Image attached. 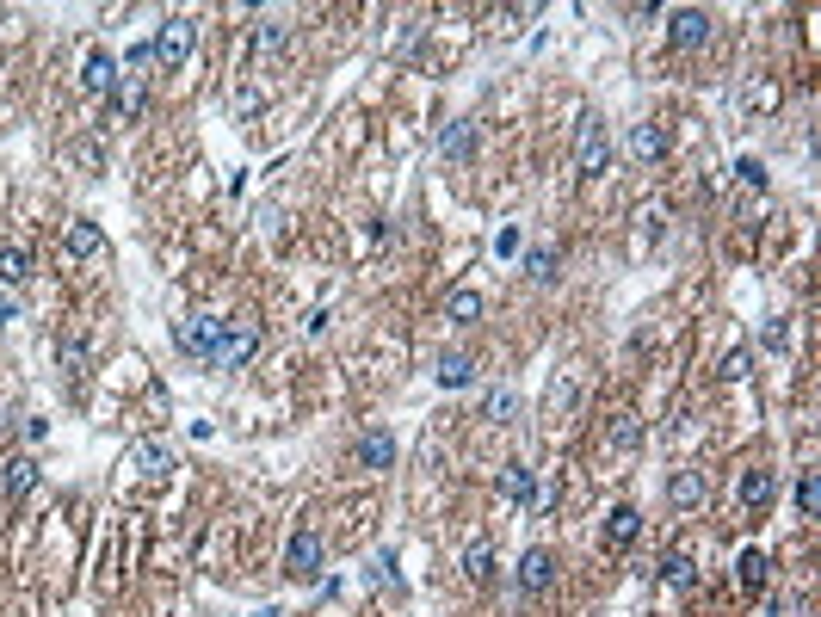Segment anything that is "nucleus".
<instances>
[{
    "label": "nucleus",
    "instance_id": "1",
    "mask_svg": "<svg viewBox=\"0 0 821 617\" xmlns=\"http://www.w3.org/2000/svg\"><path fill=\"white\" fill-rule=\"evenodd\" d=\"M173 346L198 365H217V346H223V321L217 315H186L180 328H173Z\"/></svg>",
    "mask_w": 821,
    "mask_h": 617
},
{
    "label": "nucleus",
    "instance_id": "2",
    "mask_svg": "<svg viewBox=\"0 0 821 617\" xmlns=\"http://www.w3.org/2000/svg\"><path fill=\"white\" fill-rule=\"evenodd\" d=\"M284 580H291V587L321 580V531H297L291 543H284Z\"/></svg>",
    "mask_w": 821,
    "mask_h": 617
},
{
    "label": "nucleus",
    "instance_id": "3",
    "mask_svg": "<svg viewBox=\"0 0 821 617\" xmlns=\"http://www.w3.org/2000/svg\"><path fill=\"white\" fill-rule=\"evenodd\" d=\"M260 352V321H223V346H217V365L223 371H247Z\"/></svg>",
    "mask_w": 821,
    "mask_h": 617
},
{
    "label": "nucleus",
    "instance_id": "4",
    "mask_svg": "<svg viewBox=\"0 0 821 617\" xmlns=\"http://www.w3.org/2000/svg\"><path fill=\"white\" fill-rule=\"evenodd\" d=\"M605 167H612V136H605L599 118H587L581 136H575V173H581V179H599Z\"/></svg>",
    "mask_w": 821,
    "mask_h": 617
},
{
    "label": "nucleus",
    "instance_id": "5",
    "mask_svg": "<svg viewBox=\"0 0 821 617\" xmlns=\"http://www.w3.org/2000/svg\"><path fill=\"white\" fill-rule=\"evenodd\" d=\"M556 587V550H544V543H531V550L519 556V593L525 599H538Z\"/></svg>",
    "mask_w": 821,
    "mask_h": 617
},
{
    "label": "nucleus",
    "instance_id": "6",
    "mask_svg": "<svg viewBox=\"0 0 821 617\" xmlns=\"http://www.w3.org/2000/svg\"><path fill=\"white\" fill-rule=\"evenodd\" d=\"M192 44H198V25H192V19H167L161 38H155V62H161V68H180V62L192 56Z\"/></svg>",
    "mask_w": 821,
    "mask_h": 617
},
{
    "label": "nucleus",
    "instance_id": "7",
    "mask_svg": "<svg viewBox=\"0 0 821 617\" xmlns=\"http://www.w3.org/2000/svg\"><path fill=\"white\" fill-rule=\"evenodd\" d=\"M704 38H710V13H704V7L667 13V44H673V50H698Z\"/></svg>",
    "mask_w": 821,
    "mask_h": 617
},
{
    "label": "nucleus",
    "instance_id": "8",
    "mask_svg": "<svg viewBox=\"0 0 821 617\" xmlns=\"http://www.w3.org/2000/svg\"><path fill=\"white\" fill-rule=\"evenodd\" d=\"M704 494H710V476H704V469H673V476H667V500H673V513H698Z\"/></svg>",
    "mask_w": 821,
    "mask_h": 617
},
{
    "label": "nucleus",
    "instance_id": "9",
    "mask_svg": "<svg viewBox=\"0 0 821 617\" xmlns=\"http://www.w3.org/2000/svg\"><path fill=\"white\" fill-rule=\"evenodd\" d=\"M38 476H44V463L31 457V451H19V457L0 463V488H7V500H25L31 488H38Z\"/></svg>",
    "mask_w": 821,
    "mask_h": 617
},
{
    "label": "nucleus",
    "instance_id": "10",
    "mask_svg": "<svg viewBox=\"0 0 821 617\" xmlns=\"http://www.w3.org/2000/svg\"><path fill=\"white\" fill-rule=\"evenodd\" d=\"M118 81H124V75H118V56L93 44V50H87V62H81V87H87V93H112Z\"/></svg>",
    "mask_w": 821,
    "mask_h": 617
},
{
    "label": "nucleus",
    "instance_id": "11",
    "mask_svg": "<svg viewBox=\"0 0 821 617\" xmlns=\"http://www.w3.org/2000/svg\"><path fill=\"white\" fill-rule=\"evenodd\" d=\"M766 580H772V556H766V550H741V556H735V587H741L747 599H760Z\"/></svg>",
    "mask_w": 821,
    "mask_h": 617
},
{
    "label": "nucleus",
    "instance_id": "12",
    "mask_svg": "<svg viewBox=\"0 0 821 617\" xmlns=\"http://www.w3.org/2000/svg\"><path fill=\"white\" fill-rule=\"evenodd\" d=\"M772 494H778V476H772V469H747V476L735 482V500L747 506V513H766Z\"/></svg>",
    "mask_w": 821,
    "mask_h": 617
},
{
    "label": "nucleus",
    "instance_id": "13",
    "mask_svg": "<svg viewBox=\"0 0 821 617\" xmlns=\"http://www.w3.org/2000/svg\"><path fill=\"white\" fill-rule=\"evenodd\" d=\"M636 531H642V513H636V506H612V513H605V543H612V550H630Z\"/></svg>",
    "mask_w": 821,
    "mask_h": 617
},
{
    "label": "nucleus",
    "instance_id": "14",
    "mask_svg": "<svg viewBox=\"0 0 821 617\" xmlns=\"http://www.w3.org/2000/svg\"><path fill=\"white\" fill-rule=\"evenodd\" d=\"M112 99H118V118L136 124V118H142V105H149V81H142V75H124V81L112 87Z\"/></svg>",
    "mask_w": 821,
    "mask_h": 617
},
{
    "label": "nucleus",
    "instance_id": "15",
    "mask_svg": "<svg viewBox=\"0 0 821 617\" xmlns=\"http://www.w3.org/2000/svg\"><path fill=\"white\" fill-rule=\"evenodd\" d=\"M433 377H439V389H470L476 383V358L470 352H445Z\"/></svg>",
    "mask_w": 821,
    "mask_h": 617
},
{
    "label": "nucleus",
    "instance_id": "16",
    "mask_svg": "<svg viewBox=\"0 0 821 617\" xmlns=\"http://www.w3.org/2000/svg\"><path fill=\"white\" fill-rule=\"evenodd\" d=\"M445 321H451V328H476V321H482V290H451V297H445Z\"/></svg>",
    "mask_w": 821,
    "mask_h": 617
},
{
    "label": "nucleus",
    "instance_id": "17",
    "mask_svg": "<svg viewBox=\"0 0 821 617\" xmlns=\"http://www.w3.org/2000/svg\"><path fill=\"white\" fill-rule=\"evenodd\" d=\"M482 420L513 426V420H519V389H507V383H501V389H488V395H482Z\"/></svg>",
    "mask_w": 821,
    "mask_h": 617
},
{
    "label": "nucleus",
    "instance_id": "18",
    "mask_svg": "<svg viewBox=\"0 0 821 617\" xmlns=\"http://www.w3.org/2000/svg\"><path fill=\"white\" fill-rule=\"evenodd\" d=\"M494 568H501V562H494V543H488V537H476L470 550H463V574H470L476 587H488V580H494Z\"/></svg>",
    "mask_w": 821,
    "mask_h": 617
},
{
    "label": "nucleus",
    "instance_id": "19",
    "mask_svg": "<svg viewBox=\"0 0 821 617\" xmlns=\"http://www.w3.org/2000/svg\"><path fill=\"white\" fill-rule=\"evenodd\" d=\"M62 247L75 253V260H93V253H99V223H87V216H75V223L62 229Z\"/></svg>",
    "mask_w": 821,
    "mask_h": 617
},
{
    "label": "nucleus",
    "instance_id": "20",
    "mask_svg": "<svg viewBox=\"0 0 821 617\" xmlns=\"http://www.w3.org/2000/svg\"><path fill=\"white\" fill-rule=\"evenodd\" d=\"M494 488H501L507 500H519V506H525V500H531V488H538V476H531L525 463H501V476H494Z\"/></svg>",
    "mask_w": 821,
    "mask_h": 617
},
{
    "label": "nucleus",
    "instance_id": "21",
    "mask_svg": "<svg viewBox=\"0 0 821 617\" xmlns=\"http://www.w3.org/2000/svg\"><path fill=\"white\" fill-rule=\"evenodd\" d=\"M439 155H445V161H470V155H476V124H470V118L451 124V130L439 136Z\"/></svg>",
    "mask_w": 821,
    "mask_h": 617
},
{
    "label": "nucleus",
    "instance_id": "22",
    "mask_svg": "<svg viewBox=\"0 0 821 617\" xmlns=\"http://www.w3.org/2000/svg\"><path fill=\"white\" fill-rule=\"evenodd\" d=\"M630 155H636V161H661V155H667V130H661V124H636V130H630Z\"/></svg>",
    "mask_w": 821,
    "mask_h": 617
},
{
    "label": "nucleus",
    "instance_id": "23",
    "mask_svg": "<svg viewBox=\"0 0 821 617\" xmlns=\"http://www.w3.org/2000/svg\"><path fill=\"white\" fill-rule=\"evenodd\" d=\"M359 463L365 469H389V463H396V439H389V432H365V439H359Z\"/></svg>",
    "mask_w": 821,
    "mask_h": 617
},
{
    "label": "nucleus",
    "instance_id": "24",
    "mask_svg": "<svg viewBox=\"0 0 821 617\" xmlns=\"http://www.w3.org/2000/svg\"><path fill=\"white\" fill-rule=\"evenodd\" d=\"M661 580H667V587H698V562L686 550H667L661 556Z\"/></svg>",
    "mask_w": 821,
    "mask_h": 617
},
{
    "label": "nucleus",
    "instance_id": "25",
    "mask_svg": "<svg viewBox=\"0 0 821 617\" xmlns=\"http://www.w3.org/2000/svg\"><path fill=\"white\" fill-rule=\"evenodd\" d=\"M0 284H31V247H0Z\"/></svg>",
    "mask_w": 821,
    "mask_h": 617
},
{
    "label": "nucleus",
    "instance_id": "26",
    "mask_svg": "<svg viewBox=\"0 0 821 617\" xmlns=\"http://www.w3.org/2000/svg\"><path fill=\"white\" fill-rule=\"evenodd\" d=\"M605 439H612V451H642V420L636 414H612V432H605Z\"/></svg>",
    "mask_w": 821,
    "mask_h": 617
},
{
    "label": "nucleus",
    "instance_id": "27",
    "mask_svg": "<svg viewBox=\"0 0 821 617\" xmlns=\"http://www.w3.org/2000/svg\"><path fill=\"white\" fill-rule=\"evenodd\" d=\"M136 469H142L149 482H161L167 469H173V451H167V445H136Z\"/></svg>",
    "mask_w": 821,
    "mask_h": 617
},
{
    "label": "nucleus",
    "instance_id": "28",
    "mask_svg": "<svg viewBox=\"0 0 821 617\" xmlns=\"http://www.w3.org/2000/svg\"><path fill=\"white\" fill-rule=\"evenodd\" d=\"M556 266H562V253H556V247H531V253H525V278H538V284H550Z\"/></svg>",
    "mask_w": 821,
    "mask_h": 617
},
{
    "label": "nucleus",
    "instance_id": "29",
    "mask_svg": "<svg viewBox=\"0 0 821 617\" xmlns=\"http://www.w3.org/2000/svg\"><path fill=\"white\" fill-rule=\"evenodd\" d=\"M575 402H581V377H575V371H562L556 389H550V414H568Z\"/></svg>",
    "mask_w": 821,
    "mask_h": 617
},
{
    "label": "nucleus",
    "instance_id": "30",
    "mask_svg": "<svg viewBox=\"0 0 821 617\" xmlns=\"http://www.w3.org/2000/svg\"><path fill=\"white\" fill-rule=\"evenodd\" d=\"M760 346H766V352H791V315H766Z\"/></svg>",
    "mask_w": 821,
    "mask_h": 617
},
{
    "label": "nucleus",
    "instance_id": "31",
    "mask_svg": "<svg viewBox=\"0 0 821 617\" xmlns=\"http://www.w3.org/2000/svg\"><path fill=\"white\" fill-rule=\"evenodd\" d=\"M815 506H821V482H815V469H803V476H797V513L815 519Z\"/></svg>",
    "mask_w": 821,
    "mask_h": 617
},
{
    "label": "nucleus",
    "instance_id": "32",
    "mask_svg": "<svg viewBox=\"0 0 821 617\" xmlns=\"http://www.w3.org/2000/svg\"><path fill=\"white\" fill-rule=\"evenodd\" d=\"M556 500H562V482H556V476H544L538 488H531V500H525V506H531V513H556Z\"/></svg>",
    "mask_w": 821,
    "mask_h": 617
},
{
    "label": "nucleus",
    "instance_id": "33",
    "mask_svg": "<svg viewBox=\"0 0 821 617\" xmlns=\"http://www.w3.org/2000/svg\"><path fill=\"white\" fill-rule=\"evenodd\" d=\"M371 580H377V587H389V580H402V574H396V550H377V556H371Z\"/></svg>",
    "mask_w": 821,
    "mask_h": 617
},
{
    "label": "nucleus",
    "instance_id": "34",
    "mask_svg": "<svg viewBox=\"0 0 821 617\" xmlns=\"http://www.w3.org/2000/svg\"><path fill=\"white\" fill-rule=\"evenodd\" d=\"M747 365H754V358H747V346H735V352L723 358V371H717V377H723V383H741V377H747Z\"/></svg>",
    "mask_w": 821,
    "mask_h": 617
},
{
    "label": "nucleus",
    "instance_id": "35",
    "mask_svg": "<svg viewBox=\"0 0 821 617\" xmlns=\"http://www.w3.org/2000/svg\"><path fill=\"white\" fill-rule=\"evenodd\" d=\"M62 365H68V377H81L87 371V346L81 340H62Z\"/></svg>",
    "mask_w": 821,
    "mask_h": 617
},
{
    "label": "nucleus",
    "instance_id": "36",
    "mask_svg": "<svg viewBox=\"0 0 821 617\" xmlns=\"http://www.w3.org/2000/svg\"><path fill=\"white\" fill-rule=\"evenodd\" d=\"M260 44H266V50H284V44H291V31H284L278 19H266V25H260Z\"/></svg>",
    "mask_w": 821,
    "mask_h": 617
},
{
    "label": "nucleus",
    "instance_id": "37",
    "mask_svg": "<svg viewBox=\"0 0 821 617\" xmlns=\"http://www.w3.org/2000/svg\"><path fill=\"white\" fill-rule=\"evenodd\" d=\"M735 173H741V179H747V186H754V192H760V186H766V167H760V161H754V155H747V161H741V167H735Z\"/></svg>",
    "mask_w": 821,
    "mask_h": 617
},
{
    "label": "nucleus",
    "instance_id": "38",
    "mask_svg": "<svg viewBox=\"0 0 821 617\" xmlns=\"http://www.w3.org/2000/svg\"><path fill=\"white\" fill-rule=\"evenodd\" d=\"M130 68H142V62H155V44H130V56H124Z\"/></svg>",
    "mask_w": 821,
    "mask_h": 617
},
{
    "label": "nucleus",
    "instance_id": "39",
    "mask_svg": "<svg viewBox=\"0 0 821 617\" xmlns=\"http://www.w3.org/2000/svg\"><path fill=\"white\" fill-rule=\"evenodd\" d=\"M0 321H19V297H13V290H0Z\"/></svg>",
    "mask_w": 821,
    "mask_h": 617
}]
</instances>
